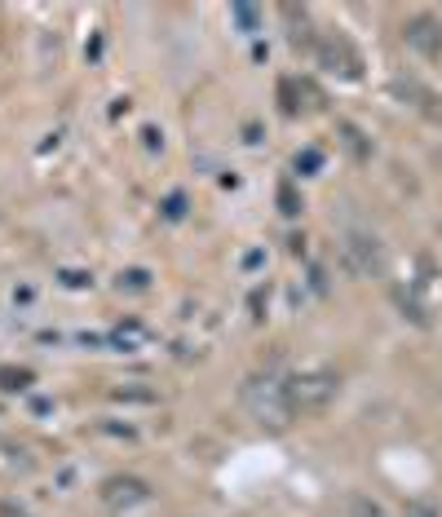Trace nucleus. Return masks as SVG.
Segmentation results:
<instances>
[{"mask_svg": "<svg viewBox=\"0 0 442 517\" xmlns=\"http://www.w3.org/2000/svg\"><path fill=\"white\" fill-rule=\"evenodd\" d=\"M283 394H287L292 415H319L336 403L340 376H336V371H323V367H319V371H296V376L283 380Z\"/></svg>", "mask_w": 442, "mask_h": 517, "instance_id": "obj_1", "label": "nucleus"}, {"mask_svg": "<svg viewBox=\"0 0 442 517\" xmlns=\"http://www.w3.org/2000/svg\"><path fill=\"white\" fill-rule=\"evenodd\" d=\"M239 403L248 407V415L257 424H270V429H287L296 415L287 407V394H283V380L275 376H248L243 389H239Z\"/></svg>", "mask_w": 442, "mask_h": 517, "instance_id": "obj_2", "label": "nucleus"}, {"mask_svg": "<svg viewBox=\"0 0 442 517\" xmlns=\"http://www.w3.org/2000/svg\"><path fill=\"white\" fill-rule=\"evenodd\" d=\"M340 257H345V265H349L358 279H372V274H381V270H385V244H381L376 235L354 230V235H345Z\"/></svg>", "mask_w": 442, "mask_h": 517, "instance_id": "obj_3", "label": "nucleus"}, {"mask_svg": "<svg viewBox=\"0 0 442 517\" xmlns=\"http://www.w3.org/2000/svg\"><path fill=\"white\" fill-rule=\"evenodd\" d=\"M314 53H319V67H323V71L340 76V80H363V53L354 49L345 36H328V40H319Z\"/></svg>", "mask_w": 442, "mask_h": 517, "instance_id": "obj_4", "label": "nucleus"}, {"mask_svg": "<svg viewBox=\"0 0 442 517\" xmlns=\"http://www.w3.org/2000/svg\"><path fill=\"white\" fill-rule=\"evenodd\" d=\"M98 495H102V504H110V509H137V504L151 500V482H142L133 473H115V477H107L98 486Z\"/></svg>", "mask_w": 442, "mask_h": 517, "instance_id": "obj_5", "label": "nucleus"}, {"mask_svg": "<svg viewBox=\"0 0 442 517\" xmlns=\"http://www.w3.org/2000/svg\"><path fill=\"white\" fill-rule=\"evenodd\" d=\"M389 94L398 98L402 106H411V111H420V115H429V120H442V94H434L429 85H420V80H393L389 85Z\"/></svg>", "mask_w": 442, "mask_h": 517, "instance_id": "obj_6", "label": "nucleus"}, {"mask_svg": "<svg viewBox=\"0 0 442 517\" xmlns=\"http://www.w3.org/2000/svg\"><path fill=\"white\" fill-rule=\"evenodd\" d=\"M402 40H407L416 53H425V58H438L442 53V22L429 18V13H416V18L402 22Z\"/></svg>", "mask_w": 442, "mask_h": 517, "instance_id": "obj_7", "label": "nucleus"}, {"mask_svg": "<svg viewBox=\"0 0 442 517\" xmlns=\"http://www.w3.org/2000/svg\"><path fill=\"white\" fill-rule=\"evenodd\" d=\"M283 18L292 22V31H287L292 45H296V49H310V45H314V36H310V13L296 9V4H283Z\"/></svg>", "mask_w": 442, "mask_h": 517, "instance_id": "obj_8", "label": "nucleus"}, {"mask_svg": "<svg viewBox=\"0 0 442 517\" xmlns=\"http://www.w3.org/2000/svg\"><path fill=\"white\" fill-rule=\"evenodd\" d=\"M393 301H398L402 318H411L416 327H429V314H425V306H420V301H416L411 292H402V288H398V292H393Z\"/></svg>", "mask_w": 442, "mask_h": 517, "instance_id": "obj_9", "label": "nucleus"}, {"mask_svg": "<svg viewBox=\"0 0 442 517\" xmlns=\"http://www.w3.org/2000/svg\"><path fill=\"white\" fill-rule=\"evenodd\" d=\"M336 133H340V142H345V147H349V156H354V159H367V156H372V147H367V142H363V133H358V129H354V124H340V129H336Z\"/></svg>", "mask_w": 442, "mask_h": 517, "instance_id": "obj_10", "label": "nucleus"}, {"mask_svg": "<svg viewBox=\"0 0 442 517\" xmlns=\"http://www.w3.org/2000/svg\"><path fill=\"white\" fill-rule=\"evenodd\" d=\"M230 18H234L243 31H257V27H261V9H257V4H230Z\"/></svg>", "mask_w": 442, "mask_h": 517, "instance_id": "obj_11", "label": "nucleus"}, {"mask_svg": "<svg viewBox=\"0 0 442 517\" xmlns=\"http://www.w3.org/2000/svg\"><path fill=\"white\" fill-rule=\"evenodd\" d=\"M27 385H31V371H27V367H0V389L13 394V389H27Z\"/></svg>", "mask_w": 442, "mask_h": 517, "instance_id": "obj_12", "label": "nucleus"}, {"mask_svg": "<svg viewBox=\"0 0 442 517\" xmlns=\"http://www.w3.org/2000/svg\"><path fill=\"white\" fill-rule=\"evenodd\" d=\"M115 403H155V389H110Z\"/></svg>", "mask_w": 442, "mask_h": 517, "instance_id": "obj_13", "label": "nucleus"}, {"mask_svg": "<svg viewBox=\"0 0 442 517\" xmlns=\"http://www.w3.org/2000/svg\"><path fill=\"white\" fill-rule=\"evenodd\" d=\"M278 98H283V111H287V115L301 111V103H296V80H283V85H278Z\"/></svg>", "mask_w": 442, "mask_h": 517, "instance_id": "obj_14", "label": "nucleus"}, {"mask_svg": "<svg viewBox=\"0 0 442 517\" xmlns=\"http://www.w3.org/2000/svg\"><path fill=\"white\" fill-rule=\"evenodd\" d=\"M349 513H354V517H385V513H381V504H372V500H363V495H354V500H349Z\"/></svg>", "mask_w": 442, "mask_h": 517, "instance_id": "obj_15", "label": "nucleus"}, {"mask_svg": "<svg viewBox=\"0 0 442 517\" xmlns=\"http://www.w3.org/2000/svg\"><path fill=\"white\" fill-rule=\"evenodd\" d=\"M278 204H283V212H287V217H296V212H301V200H296V191H292L287 182L278 186Z\"/></svg>", "mask_w": 442, "mask_h": 517, "instance_id": "obj_16", "label": "nucleus"}, {"mask_svg": "<svg viewBox=\"0 0 442 517\" xmlns=\"http://www.w3.org/2000/svg\"><path fill=\"white\" fill-rule=\"evenodd\" d=\"M151 283V274L146 270H128V274H119V288H133V292H142Z\"/></svg>", "mask_w": 442, "mask_h": 517, "instance_id": "obj_17", "label": "nucleus"}, {"mask_svg": "<svg viewBox=\"0 0 442 517\" xmlns=\"http://www.w3.org/2000/svg\"><path fill=\"white\" fill-rule=\"evenodd\" d=\"M402 517H442V509H434L429 500H411V504L402 509Z\"/></svg>", "mask_w": 442, "mask_h": 517, "instance_id": "obj_18", "label": "nucleus"}, {"mask_svg": "<svg viewBox=\"0 0 442 517\" xmlns=\"http://www.w3.org/2000/svg\"><path fill=\"white\" fill-rule=\"evenodd\" d=\"M323 164V156L319 151H305V156H296V173H314Z\"/></svg>", "mask_w": 442, "mask_h": 517, "instance_id": "obj_19", "label": "nucleus"}, {"mask_svg": "<svg viewBox=\"0 0 442 517\" xmlns=\"http://www.w3.org/2000/svg\"><path fill=\"white\" fill-rule=\"evenodd\" d=\"M0 517H31V513H27V509H18L13 500H4V504H0Z\"/></svg>", "mask_w": 442, "mask_h": 517, "instance_id": "obj_20", "label": "nucleus"}]
</instances>
